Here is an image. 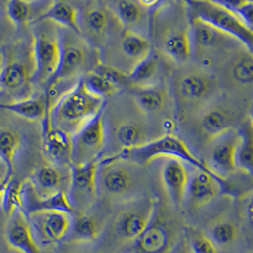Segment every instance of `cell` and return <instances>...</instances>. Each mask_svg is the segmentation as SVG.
I'll return each mask as SVG.
<instances>
[{
	"label": "cell",
	"instance_id": "obj_1",
	"mask_svg": "<svg viewBox=\"0 0 253 253\" xmlns=\"http://www.w3.org/2000/svg\"><path fill=\"white\" fill-rule=\"evenodd\" d=\"M190 20L183 0L170 1L155 11L150 33L157 49L175 63H186L191 56Z\"/></svg>",
	"mask_w": 253,
	"mask_h": 253
},
{
	"label": "cell",
	"instance_id": "obj_2",
	"mask_svg": "<svg viewBox=\"0 0 253 253\" xmlns=\"http://www.w3.org/2000/svg\"><path fill=\"white\" fill-rule=\"evenodd\" d=\"M105 106V99L93 95L86 89L81 76L76 86L51 110V127L60 128L73 136Z\"/></svg>",
	"mask_w": 253,
	"mask_h": 253
},
{
	"label": "cell",
	"instance_id": "obj_3",
	"mask_svg": "<svg viewBox=\"0 0 253 253\" xmlns=\"http://www.w3.org/2000/svg\"><path fill=\"white\" fill-rule=\"evenodd\" d=\"M35 64L33 47L14 45L1 51L0 90L18 101L34 95ZM10 101V102H12Z\"/></svg>",
	"mask_w": 253,
	"mask_h": 253
},
{
	"label": "cell",
	"instance_id": "obj_4",
	"mask_svg": "<svg viewBox=\"0 0 253 253\" xmlns=\"http://www.w3.org/2000/svg\"><path fill=\"white\" fill-rule=\"evenodd\" d=\"M176 108L183 114L201 112L218 96V81L202 68L186 69L176 73L172 81Z\"/></svg>",
	"mask_w": 253,
	"mask_h": 253
},
{
	"label": "cell",
	"instance_id": "obj_5",
	"mask_svg": "<svg viewBox=\"0 0 253 253\" xmlns=\"http://www.w3.org/2000/svg\"><path fill=\"white\" fill-rule=\"evenodd\" d=\"M191 55L197 57L200 68L211 72L215 65V56L226 59L232 51L245 47L239 40L216 29L199 18L190 17Z\"/></svg>",
	"mask_w": 253,
	"mask_h": 253
},
{
	"label": "cell",
	"instance_id": "obj_6",
	"mask_svg": "<svg viewBox=\"0 0 253 253\" xmlns=\"http://www.w3.org/2000/svg\"><path fill=\"white\" fill-rule=\"evenodd\" d=\"M122 160L138 165L140 167L150 164L157 158H176L194 169L206 171H212L207 164L196 157L190 151L188 145L172 133H167L146 144L128 150H123L114 153Z\"/></svg>",
	"mask_w": 253,
	"mask_h": 253
},
{
	"label": "cell",
	"instance_id": "obj_7",
	"mask_svg": "<svg viewBox=\"0 0 253 253\" xmlns=\"http://www.w3.org/2000/svg\"><path fill=\"white\" fill-rule=\"evenodd\" d=\"M190 17L199 18L216 29L236 38L253 52V32L236 13L212 0H183Z\"/></svg>",
	"mask_w": 253,
	"mask_h": 253
},
{
	"label": "cell",
	"instance_id": "obj_8",
	"mask_svg": "<svg viewBox=\"0 0 253 253\" xmlns=\"http://www.w3.org/2000/svg\"><path fill=\"white\" fill-rule=\"evenodd\" d=\"M136 164L119 159L114 154L99 160L98 190L109 198L129 202L136 197L138 176L134 170Z\"/></svg>",
	"mask_w": 253,
	"mask_h": 253
},
{
	"label": "cell",
	"instance_id": "obj_9",
	"mask_svg": "<svg viewBox=\"0 0 253 253\" xmlns=\"http://www.w3.org/2000/svg\"><path fill=\"white\" fill-rule=\"evenodd\" d=\"M158 199L149 195L140 196L129 202L114 219L113 234L121 245L133 244L149 226Z\"/></svg>",
	"mask_w": 253,
	"mask_h": 253
},
{
	"label": "cell",
	"instance_id": "obj_10",
	"mask_svg": "<svg viewBox=\"0 0 253 253\" xmlns=\"http://www.w3.org/2000/svg\"><path fill=\"white\" fill-rule=\"evenodd\" d=\"M32 47L35 64L34 82L46 84L56 73L61 56L59 31H49L45 21L36 23Z\"/></svg>",
	"mask_w": 253,
	"mask_h": 253
},
{
	"label": "cell",
	"instance_id": "obj_11",
	"mask_svg": "<svg viewBox=\"0 0 253 253\" xmlns=\"http://www.w3.org/2000/svg\"><path fill=\"white\" fill-rule=\"evenodd\" d=\"M178 237L176 222L158 200L149 226L134 243V253H172Z\"/></svg>",
	"mask_w": 253,
	"mask_h": 253
},
{
	"label": "cell",
	"instance_id": "obj_12",
	"mask_svg": "<svg viewBox=\"0 0 253 253\" xmlns=\"http://www.w3.org/2000/svg\"><path fill=\"white\" fill-rule=\"evenodd\" d=\"M106 106L73 135V164H84L100 159L106 146Z\"/></svg>",
	"mask_w": 253,
	"mask_h": 253
},
{
	"label": "cell",
	"instance_id": "obj_13",
	"mask_svg": "<svg viewBox=\"0 0 253 253\" xmlns=\"http://www.w3.org/2000/svg\"><path fill=\"white\" fill-rule=\"evenodd\" d=\"M99 160L72 165L69 169L70 187L67 193L76 212H85L97 195Z\"/></svg>",
	"mask_w": 253,
	"mask_h": 253
},
{
	"label": "cell",
	"instance_id": "obj_14",
	"mask_svg": "<svg viewBox=\"0 0 253 253\" xmlns=\"http://www.w3.org/2000/svg\"><path fill=\"white\" fill-rule=\"evenodd\" d=\"M239 142L237 128H231L207 143L206 164L218 176L226 178L238 171L236 150Z\"/></svg>",
	"mask_w": 253,
	"mask_h": 253
},
{
	"label": "cell",
	"instance_id": "obj_15",
	"mask_svg": "<svg viewBox=\"0 0 253 253\" xmlns=\"http://www.w3.org/2000/svg\"><path fill=\"white\" fill-rule=\"evenodd\" d=\"M238 113L228 103L215 101L203 109L196 116V129L206 143L228 129L235 128Z\"/></svg>",
	"mask_w": 253,
	"mask_h": 253
},
{
	"label": "cell",
	"instance_id": "obj_16",
	"mask_svg": "<svg viewBox=\"0 0 253 253\" xmlns=\"http://www.w3.org/2000/svg\"><path fill=\"white\" fill-rule=\"evenodd\" d=\"M39 246H50L67 238L73 215L63 211H40L27 215Z\"/></svg>",
	"mask_w": 253,
	"mask_h": 253
},
{
	"label": "cell",
	"instance_id": "obj_17",
	"mask_svg": "<svg viewBox=\"0 0 253 253\" xmlns=\"http://www.w3.org/2000/svg\"><path fill=\"white\" fill-rule=\"evenodd\" d=\"M225 189V179L218 176L215 172L195 169L194 172L190 174L184 206H188L191 210L202 208Z\"/></svg>",
	"mask_w": 253,
	"mask_h": 253
},
{
	"label": "cell",
	"instance_id": "obj_18",
	"mask_svg": "<svg viewBox=\"0 0 253 253\" xmlns=\"http://www.w3.org/2000/svg\"><path fill=\"white\" fill-rule=\"evenodd\" d=\"M190 173L186 163L176 158H165L161 167V181L170 204L181 210L185 204Z\"/></svg>",
	"mask_w": 253,
	"mask_h": 253
},
{
	"label": "cell",
	"instance_id": "obj_19",
	"mask_svg": "<svg viewBox=\"0 0 253 253\" xmlns=\"http://www.w3.org/2000/svg\"><path fill=\"white\" fill-rule=\"evenodd\" d=\"M8 218L5 237L9 247L21 253H41L24 211L17 210Z\"/></svg>",
	"mask_w": 253,
	"mask_h": 253
},
{
	"label": "cell",
	"instance_id": "obj_20",
	"mask_svg": "<svg viewBox=\"0 0 253 253\" xmlns=\"http://www.w3.org/2000/svg\"><path fill=\"white\" fill-rule=\"evenodd\" d=\"M23 211L26 215L51 211H63L71 215L76 212L65 190H61L49 197H41L36 192L29 180L23 182Z\"/></svg>",
	"mask_w": 253,
	"mask_h": 253
},
{
	"label": "cell",
	"instance_id": "obj_21",
	"mask_svg": "<svg viewBox=\"0 0 253 253\" xmlns=\"http://www.w3.org/2000/svg\"><path fill=\"white\" fill-rule=\"evenodd\" d=\"M223 67L225 76L232 86L253 90V52L246 47H241L228 55Z\"/></svg>",
	"mask_w": 253,
	"mask_h": 253
},
{
	"label": "cell",
	"instance_id": "obj_22",
	"mask_svg": "<svg viewBox=\"0 0 253 253\" xmlns=\"http://www.w3.org/2000/svg\"><path fill=\"white\" fill-rule=\"evenodd\" d=\"M43 135V152L51 164L68 168L73 164V136L60 128L51 127Z\"/></svg>",
	"mask_w": 253,
	"mask_h": 253
},
{
	"label": "cell",
	"instance_id": "obj_23",
	"mask_svg": "<svg viewBox=\"0 0 253 253\" xmlns=\"http://www.w3.org/2000/svg\"><path fill=\"white\" fill-rule=\"evenodd\" d=\"M60 35L61 41V56L58 69L51 80H67V79H79L80 72L86 63V52L80 46L67 40ZM48 81V82H49Z\"/></svg>",
	"mask_w": 253,
	"mask_h": 253
},
{
	"label": "cell",
	"instance_id": "obj_24",
	"mask_svg": "<svg viewBox=\"0 0 253 253\" xmlns=\"http://www.w3.org/2000/svg\"><path fill=\"white\" fill-rule=\"evenodd\" d=\"M114 13L118 21L126 28L125 30H130L143 36L150 33L151 18L147 9L138 0H116Z\"/></svg>",
	"mask_w": 253,
	"mask_h": 253
},
{
	"label": "cell",
	"instance_id": "obj_25",
	"mask_svg": "<svg viewBox=\"0 0 253 253\" xmlns=\"http://www.w3.org/2000/svg\"><path fill=\"white\" fill-rule=\"evenodd\" d=\"M52 4L45 0H7V15L13 24L18 27L37 22Z\"/></svg>",
	"mask_w": 253,
	"mask_h": 253
},
{
	"label": "cell",
	"instance_id": "obj_26",
	"mask_svg": "<svg viewBox=\"0 0 253 253\" xmlns=\"http://www.w3.org/2000/svg\"><path fill=\"white\" fill-rule=\"evenodd\" d=\"M133 88V99L141 114L153 116L164 111L169 94L163 86L157 83Z\"/></svg>",
	"mask_w": 253,
	"mask_h": 253
},
{
	"label": "cell",
	"instance_id": "obj_27",
	"mask_svg": "<svg viewBox=\"0 0 253 253\" xmlns=\"http://www.w3.org/2000/svg\"><path fill=\"white\" fill-rule=\"evenodd\" d=\"M115 140L121 150H128L142 146L151 141L149 128L140 120L128 119L118 124L114 130ZM119 151V152H120Z\"/></svg>",
	"mask_w": 253,
	"mask_h": 253
},
{
	"label": "cell",
	"instance_id": "obj_28",
	"mask_svg": "<svg viewBox=\"0 0 253 253\" xmlns=\"http://www.w3.org/2000/svg\"><path fill=\"white\" fill-rule=\"evenodd\" d=\"M39 196L49 197L61 190L63 177L56 166L40 165L29 179Z\"/></svg>",
	"mask_w": 253,
	"mask_h": 253
},
{
	"label": "cell",
	"instance_id": "obj_29",
	"mask_svg": "<svg viewBox=\"0 0 253 253\" xmlns=\"http://www.w3.org/2000/svg\"><path fill=\"white\" fill-rule=\"evenodd\" d=\"M239 142L236 150L237 169L253 176V123L248 114L237 128Z\"/></svg>",
	"mask_w": 253,
	"mask_h": 253
},
{
	"label": "cell",
	"instance_id": "obj_30",
	"mask_svg": "<svg viewBox=\"0 0 253 253\" xmlns=\"http://www.w3.org/2000/svg\"><path fill=\"white\" fill-rule=\"evenodd\" d=\"M42 21L53 22L67 30L69 29L75 35H82L76 8L65 1L52 2L51 7L38 18L36 23Z\"/></svg>",
	"mask_w": 253,
	"mask_h": 253
},
{
	"label": "cell",
	"instance_id": "obj_31",
	"mask_svg": "<svg viewBox=\"0 0 253 253\" xmlns=\"http://www.w3.org/2000/svg\"><path fill=\"white\" fill-rule=\"evenodd\" d=\"M74 215L67 240L73 243H90L99 238L101 228L93 216L86 212H76Z\"/></svg>",
	"mask_w": 253,
	"mask_h": 253
},
{
	"label": "cell",
	"instance_id": "obj_32",
	"mask_svg": "<svg viewBox=\"0 0 253 253\" xmlns=\"http://www.w3.org/2000/svg\"><path fill=\"white\" fill-rule=\"evenodd\" d=\"M0 110L11 112L31 121L43 122L46 116V102L44 93L33 95L18 101L0 103Z\"/></svg>",
	"mask_w": 253,
	"mask_h": 253
},
{
	"label": "cell",
	"instance_id": "obj_33",
	"mask_svg": "<svg viewBox=\"0 0 253 253\" xmlns=\"http://www.w3.org/2000/svg\"><path fill=\"white\" fill-rule=\"evenodd\" d=\"M239 227L230 218L222 217L211 222L205 234L221 251L232 246L239 237Z\"/></svg>",
	"mask_w": 253,
	"mask_h": 253
},
{
	"label": "cell",
	"instance_id": "obj_34",
	"mask_svg": "<svg viewBox=\"0 0 253 253\" xmlns=\"http://www.w3.org/2000/svg\"><path fill=\"white\" fill-rule=\"evenodd\" d=\"M160 57L157 51H152L143 60L136 64L128 73L130 85L132 87H144L154 85L159 72Z\"/></svg>",
	"mask_w": 253,
	"mask_h": 253
},
{
	"label": "cell",
	"instance_id": "obj_35",
	"mask_svg": "<svg viewBox=\"0 0 253 253\" xmlns=\"http://www.w3.org/2000/svg\"><path fill=\"white\" fill-rule=\"evenodd\" d=\"M121 51L127 59L132 60L134 67L151 53L152 43L146 36L130 30H125L121 40Z\"/></svg>",
	"mask_w": 253,
	"mask_h": 253
},
{
	"label": "cell",
	"instance_id": "obj_36",
	"mask_svg": "<svg viewBox=\"0 0 253 253\" xmlns=\"http://www.w3.org/2000/svg\"><path fill=\"white\" fill-rule=\"evenodd\" d=\"M22 145L21 134L12 127H0V159L7 165L13 176L14 160Z\"/></svg>",
	"mask_w": 253,
	"mask_h": 253
},
{
	"label": "cell",
	"instance_id": "obj_37",
	"mask_svg": "<svg viewBox=\"0 0 253 253\" xmlns=\"http://www.w3.org/2000/svg\"><path fill=\"white\" fill-rule=\"evenodd\" d=\"M0 206L8 217L17 210H23V182L14 175L5 184Z\"/></svg>",
	"mask_w": 253,
	"mask_h": 253
},
{
	"label": "cell",
	"instance_id": "obj_38",
	"mask_svg": "<svg viewBox=\"0 0 253 253\" xmlns=\"http://www.w3.org/2000/svg\"><path fill=\"white\" fill-rule=\"evenodd\" d=\"M83 83L86 89L95 96L105 99L106 97L113 96L118 92L119 89L112 82L99 76L94 72H90L86 76H82Z\"/></svg>",
	"mask_w": 253,
	"mask_h": 253
},
{
	"label": "cell",
	"instance_id": "obj_39",
	"mask_svg": "<svg viewBox=\"0 0 253 253\" xmlns=\"http://www.w3.org/2000/svg\"><path fill=\"white\" fill-rule=\"evenodd\" d=\"M184 242L190 253H221L202 231L190 228L186 232Z\"/></svg>",
	"mask_w": 253,
	"mask_h": 253
},
{
	"label": "cell",
	"instance_id": "obj_40",
	"mask_svg": "<svg viewBox=\"0 0 253 253\" xmlns=\"http://www.w3.org/2000/svg\"><path fill=\"white\" fill-rule=\"evenodd\" d=\"M92 72L98 74L99 76H103L104 78L112 82L118 89L120 87L131 86L128 74L114 66L103 63L96 64L93 67Z\"/></svg>",
	"mask_w": 253,
	"mask_h": 253
},
{
	"label": "cell",
	"instance_id": "obj_41",
	"mask_svg": "<svg viewBox=\"0 0 253 253\" xmlns=\"http://www.w3.org/2000/svg\"><path fill=\"white\" fill-rule=\"evenodd\" d=\"M108 15L102 9H92L86 16V24L95 35L103 34L108 27Z\"/></svg>",
	"mask_w": 253,
	"mask_h": 253
},
{
	"label": "cell",
	"instance_id": "obj_42",
	"mask_svg": "<svg viewBox=\"0 0 253 253\" xmlns=\"http://www.w3.org/2000/svg\"><path fill=\"white\" fill-rule=\"evenodd\" d=\"M232 12L236 13L243 23L253 32V0H245Z\"/></svg>",
	"mask_w": 253,
	"mask_h": 253
},
{
	"label": "cell",
	"instance_id": "obj_43",
	"mask_svg": "<svg viewBox=\"0 0 253 253\" xmlns=\"http://www.w3.org/2000/svg\"><path fill=\"white\" fill-rule=\"evenodd\" d=\"M245 214L250 223V225L253 228V190L249 193L246 198L245 204Z\"/></svg>",
	"mask_w": 253,
	"mask_h": 253
},
{
	"label": "cell",
	"instance_id": "obj_44",
	"mask_svg": "<svg viewBox=\"0 0 253 253\" xmlns=\"http://www.w3.org/2000/svg\"><path fill=\"white\" fill-rule=\"evenodd\" d=\"M12 177L7 165L0 159V185L6 184V182Z\"/></svg>",
	"mask_w": 253,
	"mask_h": 253
},
{
	"label": "cell",
	"instance_id": "obj_45",
	"mask_svg": "<svg viewBox=\"0 0 253 253\" xmlns=\"http://www.w3.org/2000/svg\"><path fill=\"white\" fill-rule=\"evenodd\" d=\"M161 0H138L140 4L146 8V9H150L152 7H155Z\"/></svg>",
	"mask_w": 253,
	"mask_h": 253
},
{
	"label": "cell",
	"instance_id": "obj_46",
	"mask_svg": "<svg viewBox=\"0 0 253 253\" xmlns=\"http://www.w3.org/2000/svg\"><path fill=\"white\" fill-rule=\"evenodd\" d=\"M174 253H190V252L189 251V249L187 248L185 242H184V243H183V246H182L181 248H179L177 251Z\"/></svg>",
	"mask_w": 253,
	"mask_h": 253
},
{
	"label": "cell",
	"instance_id": "obj_47",
	"mask_svg": "<svg viewBox=\"0 0 253 253\" xmlns=\"http://www.w3.org/2000/svg\"><path fill=\"white\" fill-rule=\"evenodd\" d=\"M6 183H7V182H6ZM4 187H5V184H2V185H0V205H1V200H2V194H3Z\"/></svg>",
	"mask_w": 253,
	"mask_h": 253
},
{
	"label": "cell",
	"instance_id": "obj_48",
	"mask_svg": "<svg viewBox=\"0 0 253 253\" xmlns=\"http://www.w3.org/2000/svg\"><path fill=\"white\" fill-rule=\"evenodd\" d=\"M249 115H250V117L252 118V120H253V106H252V110H251V113L249 114Z\"/></svg>",
	"mask_w": 253,
	"mask_h": 253
}]
</instances>
